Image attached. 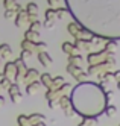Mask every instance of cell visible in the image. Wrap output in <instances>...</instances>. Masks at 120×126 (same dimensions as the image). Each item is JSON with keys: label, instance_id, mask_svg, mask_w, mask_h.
<instances>
[{"label": "cell", "instance_id": "obj_1", "mask_svg": "<svg viewBox=\"0 0 120 126\" xmlns=\"http://www.w3.org/2000/svg\"><path fill=\"white\" fill-rule=\"evenodd\" d=\"M78 24L100 40H120V0H66Z\"/></svg>", "mask_w": 120, "mask_h": 126}, {"label": "cell", "instance_id": "obj_2", "mask_svg": "<svg viewBox=\"0 0 120 126\" xmlns=\"http://www.w3.org/2000/svg\"><path fill=\"white\" fill-rule=\"evenodd\" d=\"M71 108L76 114L82 115L84 119H94L105 112L108 105L105 90L96 82H81L73 87L70 93Z\"/></svg>", "mask_w": 120, "mask_h": 126}, {"label": "cell", "instance_id": "obj_3", "mask_svg": "<svg viewBox=\"0 0 120 126\" xmlns=\"http://www.w3.org/2000/svg\"><path fill=\"white\" fill-rule=\"evenodd\" d=\"M67 31L70 32L71 37L75 38V41L76 40H91L93 38V35H91L88 31H85L81 24H78L76 21H70L67 24Z\"/></svg>", "mask_w": 120, "mask_h": 126}, {"label": "cell", "instance_id": "obj_4", "mask_svg": "<svg viewBox=\"0 0 120 126\" xmlns=\"http://www.w3.org/2000/svg\"><path fill=\"white\" fill-rule=\"evenodd\" d=\"M116 65V59L114 56H109L105 62H102V64H96V65H90L88 67V71L87 75L88 76H94V75H100V73H105V71H111V68Z\"/></svg>", "mask_w": 120, "mask_h": 126}, {"label": "cell", "instance_id": "obj_5", "mask_svg": "<svg viewBox=\"0 0 120 126\" xmlns=\"http://www.w3.org/2000/svg\"><path fill=\"white\" fill-rule=\"evenodd\" d=\"M44 119H46V117L43 114H32V115L20 114L17 117V122H18V126H34L36 123L44 122Z\"/></svg>", "mask_w": 120, "mask_h": 126}, {"label": "cell", "instance_id": "obj_6", "mask_svg": "<svg viewBox=\"0 0 120 126\" xmlns=\"http://www.w3.org/2000/svg\"><path fill=\"white\" fill-rule=\"evenodd\" d=\"M108 58H109V53H108L105 49H102V50L88 53L87 62H88V65H96V64H102V62H105Z\"/></svg>", "mask_w": 120, "mask_h": 126}, {"label": "cell", "instance_id": "obj_7", "mask_svg": "<svg viewBox=\"0 0 120 126\" xmlns=\"http://www.w3.org/2000/svg\"><path fill=\"white\" fill-rule=\"evenodd\" d=\"M67 73L71 75L73 78H75L78 82H85V79H87V71H84L79 65H73V64H67Z\"/></svg>", "mask_w": 120, "mask_h": 126}, {"label": "cell", "instance_id": "obj_8", "mask_svg": "<svg viewBox=\"0 0 120 126\" xmlns=\"http://www.w3.org/2000/svg\"><path fill=\"white\" fill-rule=\"evenodd\" d=\"M58 105H59L61 110L64 111V115L70 117V115L75 114V111H73V108H71V102H70V97L69 96H62L59 100H58Z\"/></svg>", "mask_w": 120, "mask_h": 126}, {"label": "cell", "instance_id": "obj_9", "mask_svg": "<svg viewBox=\"0 0 120 126\" xmlns=\"http://www.w3.org/2000/svg\"><path fill=\"white\" fill-rule=\"evenodd\" d=\"M14 64H15V68H17V73H15L14 84H18V82H20V80L23 79V76L26 75V70H27V67H26V64H24V61H21L20 58H18V59H15V61H14Z\"/></svg>", "mask_w": 120, "mask_h": 126}, {"label": "cell", "instance_id": "obj_10", "mask_svg": "<svg viewBox=\"0 0 120 126\" xmlns=\"http://www.w3.org/2000/svg\"><path fill=\"white\" fill-rule=\"evenodd\" d=\"M15 73H17V68H15V64H14V61H9L5 64L3 67V78L9 79L11 82H14V79H15Z\"/></svg>", "mask_w": 120, "mask_h": 126}, {"label": "cell", "instance_id": "obj_11", "mask_svg": "<svg viewBox=\"0 0 120 126\" xmlns=\"http://www.w3.org/2000/svg\"><path fill=\"white\" fill-rule=\"evenodd\" d=\"M40 71L38 70H36V68H27L26 70V75L23 76V82L24 84H27V85H29V84H32V82H35V80L36 79H40Z\"/></svg>", "mask_w": 120, "mask_h": 126}, {"label": "cell", "instance_id": "obj_12", "mask_svg": "<svg viewBox=\"0 0 120 126\" xmlns=\"http://www.w3.org/2000/svg\"><path fill=\"white\" fill-rule=\"evenodd\" d=\"M24 11L27 12V15H29V23L38 20V18H36V15H38V5H36V3H34V2L27 3L26 8H24Z\"/></svg>", "mask_w": 120, "mask_h": 126}, {"label": "cell", "instance_id": "obj_13", "mask_svg": "<svg viewBox=\"0 0 120 126\" xmlns=\"http://www.w3.org/2000/svg\"><path fill=\"white\" fill-rule=\"evenodd\" d=\"M26 24H29V15H27V12L23 9L21 12H18L15 15V26L17 28H24Z\"/></svg>", "mask_w": 120, "mask_h": 126}, {"label": "cell", "instance_id": "obj_14", "mask_svg": "<svg viewBox=\"0 0 120 126\" xmlns=\"http://www.w3.org/2000/svg\"><path fill=\"white\" fill-rule=\"evenodd\" d=\"M62 52L66 53V55H78L79 50L78 47L75 46V43H70V41H66V43H62Z\"/></svg>", "mask_w": 120, "mask_h": 126}, {"label": "cell", "instance_id": "obj_15", "mask_svg": "<svg viewBox=\"0 0 120 126\" xmlns=\"http://www.w3.org/2000/svg\"><path fill=\"white\" fill-rule=\"evenodd\" d=\"M38 61L41 62L43 67H49L52 62H53V58L49 55L47 52H41V53H38Z\"/></svg>", "mask_w": 120, "mask_h": 126}, {"label": "cell", "instance_id": "obj_16", "mask_svg": "<svg viewBox=\"0 0 120 126\" xmlns=\"http://www.w3.org/2000/svg\"><path fill=\"white\" fill-rule=\"evenodd\" d=\"M24 40L26 41H31V43H38V40H40V32H34V31L27 29L24 32Z\"/></svg>", "mask_w": 120, "mask_h": 126}, {"label": "cell", "instance_id": "obj_17", "mask_svg": "<svg viewBox=\"0 0 120 126\" xmlns=\"http://www.w3.org/2000/svg\"><path fill=\"white\" fill-rule=\"evenodd\" d=\"M40 88H41V84L38 82V80H35V82H32V84H29V85L26 87V93L34 96V94H36V93L40 91Z\"/></svg>", "mask_w": 120, "mask_h": 126}, {"label": "cell", "instance_id": "obj_18", "mask_svg": "<svg viewBox=\"0 0 120 126\" xmlns=\"http://www.w3.org/2000/svg\"><path fill=\"white\" fill-rule=\"evenodd\" d=\"M103 49L109 53V56H114L116 55V50H117V43L113 41V40H109V41H106V44L103 46Z\"/></svg>", "mask_w": 120, "mask_h": 126}, {"label": "cell", "instance_id": "obj_19", "mask_svg": "<svg viewBox=\"0 0 120 126\" xmlns=\"http://www.w3.org/2000/svg\"><path fill=\"white\" fill-rule=\"evenodd\" d=\"M40 84L41 85H44L46 88H50V85H52V76L49 75V73H41L40 75Z\"/></svg>", "mask_w": 120, "mask_h": 126}, {"label": "cell", "instance_id": "obj_20", "mask_svg": "<svg viewBox=\"0 0 120 126\" xmlns=\"http://www.w3.org/2000/svg\"><path fill=\"white\" fill-rule=\"evenodd\" d=\"M0 56L3 59L5 58H11L12 56V49L8 46V44H0Z\"/></svg>", "mask_w": 120, "mask_h": 126}, {"label": "cell", "instance_id": "obj_21", "mask_svg": "<svg viewBox=\"0 0 120 126\" xmlns=\"http://www.w3.org/2000/svg\"><path fill=\"white\" fill-rule=\"evenodd\" d=\"M64 84V78L62 76H56V78H52V85L49 90H52V91H56V90Z\"/></svg>", "mask_w": 120, "mask_h": 126}, {"label": "cell", "instance_id": "obj_22", "mask_svg": "<svg viewBox=\"0 0 120 126\" xmlns=\"http://www.w3.org/2000/svg\"><path fill=\"white\" fill-rule=\"evenodd\" d=\"M97 78H99V80H102V82H106V84H109V82H113V80H114L113 71H105V73H100Z\"/></svg>", "mask_w": 120, "mask_h": 126}, {"label": "cell", "instance_id": "obj_23", "mask_svg": "<svg viewBox=\"0 0 120 126\" xmlns=\"http://www.w3.org/2000/svg\"><path fill=\"white\" fill-rule=\"evenodd\" d=\"M35 44H36V43H31V41L23 40V41H21V50H27V52L34 53V52H35Z\"/></svg>", "mask_w": 120, "mask_h": 126}, {"label": "cell", "instance_id": "obj_24", "mask_svg": "<svg viewBox=\"0 0 120 126\" xmlns=\"http://www.w3.org/2000/svg\"><path fill=\"white\" fill-rule=\"evenodd\" d=\"M99 123V119L94 117V119H82V122L78 125V126H94Z\"/></svg>", "mask_w": 120, "mask_h": 126}, {"label": "cell", "instance_id": "obj_25", "mask_svg": "<svg viewBox=\"0 0 120 126\" xmlns=\"http://www.w3.org/2000/svg\"><path fill=\"white\" fill-rule=\"evenodd\" d=\"M55 14H56V20H62L69 14V11L67 8H55Z\"/></svg>", "mask_w": 120, "mask_h": 126}, {"label": "cell", "instance_id": "obj_26", "mask_svg": "<svg viewBox=\"0 0 120 126\" xmlns=\"http://www.w3.org/2000/svg\"><path fill=\"white\" fill-rule=\"evenodd\" d=\"M82 62V55H70L69 56V64H73V65H79Z\"/></svg>", "mask_w": 120, "mask_h": 126}, {"label": "cell", "instance_id": "obj_27", "mask_svg": "<svg viewBox=\"0 0 120 126\" xmlns=\"http://www.w3.org/2000/svg\"><path fill=\"white\" fill-rule=\"evenodd\" d=\"M43 28V23L38 21V20H35L32 23H29V31H34V32H40V29Z\"/></svg>", "mask_w": 120, "mask_h": 126}, {"label": "cell", "instance_id": "obj_28", "mask_svg": "<svg viewBox=\"0 0 120 126\" xmlns=\"http://www.w3.org/2000/svg\"><path fill=\"white\" fill-rule=\"evenodd\" d=\"M35 52H36V53H41V52H47V43L38 41V43L35 44Z\"/></svg>", "mask_w": 120, "mask_h": 126}, {"label": "cell", "instance_id": "obj_29", "mask_svg": "<svg viewBox=\"0 0 120 126\" xmlns=\"http://www.w3.org/2000/svg\"><path fill=\"white\" fill-rule=\"evenodd\" d=\"M116 112H117V106H116V105H106V108H105V114H106L108 117L116 115Z\"/></svg>", "mask_w": 120, "mask_h": 126}, {"label": "cell", "instance_id": "obj_30", "mask_svg": "<svg viewBox=\"0 0 120 126\" xmlns=\"http://www.w3.org/2000/svg\"><path fill=\"white\" fill-rule=\"evenodd\" d=\"M44 20H56V14H55V9L53 8H49L44 14Z\"/></svg>", "mask_w": 120, "mask_h": 126}, {"label": "cell", "instance_id": "obj_31", "mask_svg": "<svg viewBox=\"0 0 120 126\" xmlns=\"http://www.w3.org/2000/svg\"><path fill=\"white\" fill-rule=\"evenodd\" d=\"M8 93H9V96L20 93V87H18V84H14V82H12L11 85H9V88H8Z\"/></svg>", "mask_w": 120, "mask_h": 126}, {"label": "cell", "instance_id": "obj_32", "mask_svg": "<svg viewBox=\"0 0 120 126\" xmlns=\"http://www.w3.org/2000/svg\"><path fill=\"white\" fill-rule=\"evenodd\" d=\"M21 93H17V94H11V96H9V99H11V102L12 103H20L21 102Z\"/></svg>", "mask_w": 120, "mask_h": 126}, {"label": "cell", "instance_id": "obj_33", "mask_svg": "<svg viewBox=\"0 0 120 126\" xmlns=\"http://www.w3.org/2000/svg\"><path fill=\"white\" fill-rule=\"evenodd\" d=\"M55 21H56V20H44L43 26H44L46 29H53L55 28Z\"/></svg>", "mask_w": 120, "mask_h": 126}, {"label": "cell", "instance_id": "obj_34", "mask_svg": "<svg viewBox=\"0 0 120 126\" xmlns=\"http://www.w3.org/2000/svg\"><path fill=\"white\" fill-rule=\"evenodd\" d=\"M31 55H32L31 52H27V50H21V53H20V59H21V61H26Z\"/></svg>", "mask_w": 120, "mask_h": 126}, {"label": "cell", "instance_id": "obj_35", "mask_svg": "<svg viewBox=\"0 0 120 126\" xmlns=\"http://www.w3.org/2000/svg\"><path fill=\"white\" fill-rule=\"evenodd\" d=\"M3 15H5V18H12V17H15L17 14H15L14 11H6V9H5V14H3Z\"/></svg>", "mask_w": 120, "mask_h": 126}, {"label": "cell", "instance_id": "obj_36", "mask_svg": "<svg viewBox=\"0 0 120 126\" xmlns=\"http://www.w3.org/2000/svg\"><path fill=\"white\" fill-rule=\"evenodd\" d=\"M47 3H49V6H50V8H53V9H55V6H58L59 0H47Z\"/></svg>", "mask_w": 120, "mask_h": 126}, {"label": "cell", "instance_id": "obj_37", "mask_svg": "<svg viewBox=\"0 0 120 126\" xmlns=\"http://www.w3.org/2000/svg\"><path fill=\"white\" fill-rule=\"evenodd\" d=\"M113 76H114V80L119 82V80H120V70H114L113 71Z\"/></svg>", "mask_w": 120, "mask_h": 126}, {"label": "cell", "instance_id": "obj_38", "mask_svg": "<svg viewBox=\"0 0 120 126\" xmlns=\"http://www.w3.org/2000/svg\"><path fill=\"white\" fill-rule=\"evenodd\" d=\"M3 105H5V97L0 96V106H3Z\"/></svg>", "mask_w": 120, "mask_h": 126}, {"label": "cell", "instance_id": "obj_39", "mask_svg": "<svg viewBox=\"0 0 120 126\" xmlns=\"http://www.w3.org/2000/svg\"><path fill=\"white\" fill-rule=\"evenodd\" d=\"M117 88L120 90V80H119V82H117Z\"/></svg>", "mask_w": 120, "mask_h": 126}, {"label": "cell", "instance_id": "obj_40", "mask_svg": "<svg viewBox=\"0 0 120 126\" xmlns=\"http://www.w3.org/2000/svg\"><path fill=\"white\" fill-rule=\"evenodd\" d=\"M2 59H3V58H2V56H0V64H2Z\"/></svg>", "mask_w": 120, "mask_h": 126}, {"label": "cell", "instance_id": "obj_41", "mask_svg": "<svg viewBox=\"0 0 120 126\" xmlns=\"http://www.w3.org/2000/svg\"><path fill=\"white\" fill-rule=\"evenodd\" d=\"M0 91H2V87H0Z\"/></svg>", "mask_w": 120, "mask_h": 126}, {"label": "cell", "instance_id": "obj_42", "mask_svg": "<svg viewBox=\"0 0 120 126\" xmlns=\"http://www.w3.org/2000/svg\"><path fill=\"white\" fill-rule=\"evenodd\" d=\"M119 126H120V125H119Z\"/></svg>", "mask_w": 120, "mask_h": 126}]
</instances>
